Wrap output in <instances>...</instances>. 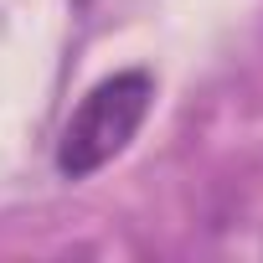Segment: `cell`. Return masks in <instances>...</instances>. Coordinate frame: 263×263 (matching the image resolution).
Masks as SVG:
<instances>
[{
    "label": "cell",
    "mask_w": 263,
    "mask_h": 263,
    "mask_svg": "<svg viewBox=\"0 0 263 263\" xmlns=\"http://www.w3.org/2000/svg\"><path fill=\"white\" fill-rule=\"evenodd\" d=\"M155 103V78L145 67H124L83 93V103L67 114L62 140H57V176L88 181L108 160L129 150V140L140 135V124L150 119Z\"/></svg>",
    "instance_id": "6da1fadb"
}]
</instances>
